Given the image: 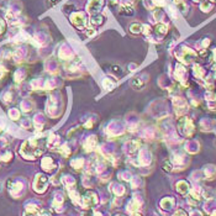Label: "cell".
Here are the masks:
<instances>
[{"label":"cell","mask_w":216,"mask_h":216,"mask_svg":"<svg viewBox=\"0 0 216 216\" xmlns=\"http://www.w3.org/2000/svg\"><path fill=\"white\" fill-rule=\"evenodd\" d=\"M46 184H47V179L43 177V175L38 174L36 180H35V189H36L37 192H43Z\"/></svg>","instance_id":"obj_1"},{"label":"cell","mask_w":216,"mask_h":216,"mask_svg":"<svg viewBox=\"0 0 216 216\" xmlns=\"http://www.w3.org/2000/svg\"><path fill=\"white\" fill-rule=\"evenodd\" d=\"M83 202H84V205H85L87 208L93 206V205L97 202V196H95V194H93V193H88V194H87V196H84Z\"/></svg>","instance_id":"obj_2"}]
</instances>
